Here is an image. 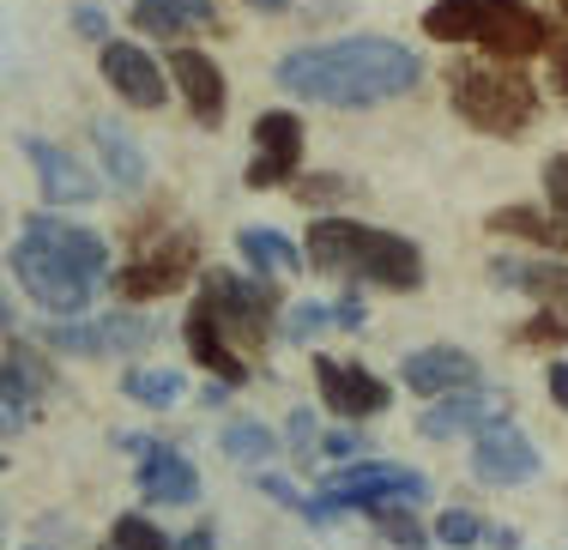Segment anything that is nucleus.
Returning <instances> with one entry per match:
<instances>
[{"label": "nucleus", "mask_w": 568, "mask_h": 550, "mask_svg": "<svg viewBox=\"0 0 568 550\" xmlns=\"http://www.w3.org/2000/svg\"><path fill=\"white\" fill-rule=\"evenodd\" d=\"M273 79L284 98L327 103V110H375L417 91L424 61L394 37H333V43H303L278 55Z\"/></svg>", "instance_id": "f257e3e1"}, {"label": "nucleus", "mask_w": 568, "mask_h": 550, "mask_svg": "<svg viewBox=\"0 0 568 550\" xmlns=\"http://www.w3.org/2000/svg\"><path fill=\"white\" fill-rule=\"evenodd\" d=\"M303 248L333 278H363V285L382 291H424V248L412 236L375 231L363 218H315Z\"/></svg>", "instance_id": "f03ea898"}, {"label": "nucleus", "mask_w": 568, "mask_h": 550, "mask_svg": "<svg viewBox=\"0 0 568 550\" xmlns=\"http://www.w3.org/2000/svg\"><path fill=\"white\" fill-rule=\"evenodd\" d=\"M424 37L429 43L484 49V55H496V61H532L557 43V37H550V19L532 0H436V7L424 12Z\"/></svg>", "instance_id": "7ed1b4c3"}, {"label": "nucleus", "mask_w": 568, "mask_h": 550, "mask_svg": "<svg viewBox=\"0 0 568 550\" xmlns=\"http://www.w3.org/2000/svg\"><path fill=\"white\" fill-rule=\"evenodd\" d=\"M448 103L466 128L490 140H520L538 122V85L520 73V61H454L448 67Z\"/></svg>", "instance_id": "20e7f679"}, {"label": "nucleus", "mask_w": 568, "mask_h": 550, "mask_svg": "<svg viewBox=\"0 0 568 550\" xmlns=\"http://www.w3.org/2000/svg\"><path fill=\"white\" fill-rule=\"evenodd\" d=\"M12 278H19V291L37 308H49V315H79V308L91 303V278L79 273L73 261H61V254L31 231H19V243H12Z\"/></svg>", "instance_id": "39448f33"}, {"label": "nucleus", "mask_w": 568, "mask_h": 550, "mask_svg": "<svg viewBox=\"0 0 568 550\" xmlns=\"http://www.w3.org/2000/svg\"><path fill=\"white\" fill-rule=\"evenodd\" d=\"M200 297L212 303L219 327H224L236 345H266V339H273L278 291L266 285V278H242V273H224V266H212V273L200 278Z\"/></svg>", "instance_id": "423d86ee"}, {"label": "nucleus", "mask_w": 568, "mask_h": 550, "mask_svg": "<svg viewBox=\"0 0 568 550\" xmlns=\"http://www.w3.org/2000/svg\"><path fill=\"white\" fill-rule=\"evenodd\" d=\"M429 485L424 472L412 466H387V460H363V466H345V472L327 478V502L333 508H387V502H424Z\"/></svg>", "instance_id": "0eeeda50"}, {"label": "nucleus", "mask_w": 568, "mask_h": 550, "mask_svg": "<svg viewBox=\"0 0 568 550\" xmlns=\"http://www.w3.org/2000/svg\"><path fill=\"white\" fill-rule=\"evenodd\" d=\"M194 266H200L194 236H164V243H152L133 266H121L115 291L128 303H158V297H170V291H182L187 278H194Z\"/></svg>", "instance_id": "6e6552de"}, {"label": "nucleus", "mask_w": 568, "mask_h": 550, "mask_svg": "<svg viewBox=\"0 0 568 550\" xmlns=\"http://www.w3.org/2000/svg\"><path fill=\"white\" fill-rule=\"evenodd\" d=\"M303 115L296 110H261L254 115V164L248 187H291L303 176Z\"/></svg>", "instance_id": "1a4fd4ad"}, {"label": "nucleus", "mask_w": 568, "mask_h": 550, "mask_svg": "<svg viewBox=\"0 0 568 550\" xmlns=\"http://www.w3.org/2000/svg\"><path fill=\"white\" fill-rule=\"evenodd\" d=\"M98 67H103V85H110L128 110H164L170 103V79H164V67L152 61L145 43L110 37V43H98Z\"/></svg>", "instance_id": "9d476101"}, {"label": "nucleus", "mask_w": 568, "mask_h": 550, "mask_svg": "<svg viewBox=\"0 0 568 550\" xmlns=\"http://www.w3.org/2000/svg\"><path fill=\"white\" fill-rule=\"evenodd\" d=\"M158 333L145 315H98V320H67V327H49V352L67 357H133L145 352Z\"/></svg>", "instance_id": "9b49d317"}, {"label": "nucleus", "mask_w": 568, "mask_h": 550, "mask_svg": "<svg viewBox=\"0 0 568 550\" xmlns=\"http://www.w3.org/2000/svg\"><path fill=\"white\" fill-rule=\"evenodd\" d=\"M315 381H321V406L345 424H363V418H382L394 406V387L382 375H369L363 364H339V357H315Z\"/></svg>", "instance_id": "f8f14e48"}, {"label": "nucleus", "mask_w": 568, "mask_h": 550, "mask_svg": "<svg viewBox=\"0 0 568 550\" xmlns=\"http://www.w3.org/2000/svg\"><path fill=\"white\" fill-rule=\"evenodd\" d=\"M19 152L31 157V170H37V187H43V200L49 206H91L98 200V176H91L85 164H79L73 152H61L55 140H43V133H24L19 140Z\"/></svg>", "instance_id": "ddd939ff"}, {"label": "nucleus", "mask_w": 568, "mask_h": 550, "mask_svg": "<svg viewBox=\"0 0 568 550\" xmlns=\"http://www.w3.org/2000/svg\"><path fill=\"white\" fill-rule=\"evenodd\" d=\"M170 79L175 91H182L187 115H194L200 128H224V110H230V85H224V67L206 55V49H175L170 55Z\"/></svg>", "instance_id": "4468645a"}, {"label": "nucleus", "mask_w": 568, "mask_h": 550, "mask_svg": "<svg viewBox=\"0 0 568 550\" xmlns=\"http://www.w3.org/2000/svg\"><path fill=\"white\" fill-rule=\"evenodd\" d=\"M508 399L490 394V387H466V394H442L424 406V418H417V436L429 441H448V436H471V429H490L503 424Z\"/></svg>", "instance_id": "2eb2a0df"}, {"label": "nucleus", "mask_w": 568, "mask_h": 550, "mask_svg": "<svg viewBox=\"0 0 568 550\" xmlns=\"http://www.w3.org/2000/svg\"><path fill=\"white\" fill-rule=\"evenodd\" d=\"M399 381L412 387V394H424V399L466 394V387H478V357L459 352V345H424V352L405 357Z\"/></svg>", "instance_id": "dca6fc26"}, {"label": "nucleus", "mask_w": 568, "mask_h": 550, "mask_svg": "<svg viewBox=\"0 0 568 550\" xmlns=\"http://www.w3.org/2000/svg\"><path fill=\"white\" fill-rule=\"evenodd\" d=\"M471 472H478L484 485H526V478L538 472V448L514 424H490L471 441Z\"/></svg>", "instance_id": "f3484780"}, {"label": "nucleus", "mask_w": 568, "mask_h": 550, "mask_svg": "<svg viewBox=\"0 0 568 550\" xmlns=\"http://www.w3.org/2000/svg\"><path fill=\"white\" fill-rule=\"evenodd\" d=\"M55 387V375L43 369V357L31 352L24 339L7 345V375H0V418H7V436H19L31 424V406Z\"/></svg>", "instance_id": "a211bd4d"}, {"label": "nucleus", "mask_w": 568, "mask_h": 550, "mask_svg": "<svg viewBox=\"0 0 568 550\" xmlns=\"http://www.w3.org/2000/svg\"><path fill=\"white\" fill-rule=\"evenodd\" d=\"M19 231H31V236H43L49 248L61 254V261H73L79 273L98 285L103 273H110V243H103L98 231H85V224H73V218H61V212H31V218L19 224Z\"/></svg>", "instance_id": "6ab92c4d"}, {"label": "nucleus", "mask_w": 568, "mask_h": 550, "mask_svg": "<svg viewBox=\"0 0 568 550\" xmlns=\"http://www.w3.org/2000/svg\"><path fill=\"white\" fill-rule=\"evenodd\" d=\"M91 145H98L103 182L121 187V194H140L145 176H152V157H145V145L133 140V133L121 128L115 115H98V122H91Z\"/></svg>", "instance_id": "aec40b11"}, {"label": "nucleus", "mask_w": 568, "mask_h": 550, "mask_svg": "<svg viewBox=\"0 0 568 550\" xmlns=\"http://www.w3.org/2000/svg\"><path fill=\"white\" fill-rule=\"evenodd\" d=\"M182 333H187V357H194L200 369H212V375H219V381H230V387L248 381V357L230 352V333L219 327V315H212L206 297L187 308V327H182Z\"/></svg>", "instance_id": "412c9836"}, {"label": "nucleus", "mask_w": 568, "mask_h": 550, "mask_svg": "<svg viewBox=\"0 0 568 550\" xmlns=\"http://www.w3.org/2000/svg\"><path fill=\"white\" fill-rule=\"evenodd\" d=\"M128 24L140 37L175 43V37H187V31H212V24H219V7H212V0H133Z\"/></svg>", "instance_id": "4be33fe9"}, {"label": "nucleus", "mask_w": 568, "mask_h": 550, "mask_svg": "<svg viewBox=\"0 0 568 550\" xmlns=\"http://www.w3.org/2000/svg\"><path fill=\"white\" fill-rule=\"evenodd\" d=\"M140 490L152 496V502L187 508V502H200V472L170 448V441H152V448H140Z\"/></svg>", "instance_id": "5701e85b"}, {"label": "nucleus", "mask_w": 568, "mask_h": 550, "mask_svg": "<svg viewBox=\"0 0 568 550\" xmlns=\"http://www.w3.org/2000/svg\"><path fill=\"white\" fill-rule=\"evenodd\" d=\"M236 248H242V261H248V273H261V278L315 266V261H308V248H296L284 231H273V224H242V231H236Z\"/></svg>", "instance_id": "b1692460"}, {"label": "nucleus", "mask_w": 568, "mask_h": 550, "mask_svg": "<svg viewBox=\"0 0 568 550\" xmlns=\"http://www.w3.org/2000/svg\"><path fill=\"white\" fill-rule=\"evenodd\" d=\"M490 236H514V243L562 254L568 248V218L562 212H538V206H503V212H490Z\"/></svg>", "instance_id": "393cba45"}, {"label": "nucleus", "mask_w": 568, "mask_h": 550, "mask_svg": "<svg viewBox=\"0 0 568 550\" xmlns=\"http://www.w3.org/2000/svg\"><path fill=\"white\" fill-rule=\"evenodd\" d=\"M496 285H520L532 291L538 303H568V261H490Z\"/></svg>", "instance_id": "a878e982"}, {"label": "nucleus", "mask_w": 568, "mask_h": 550, "mask_svg": "<svg viewBox=\"0 0 568 550\" xmlns=\"http://www.w3.org/2000/svg\"><path fill=\"white\" fill-rule=\"evenodd\" d=\"M128 399L133 406H152V411H170L175 399H182V375L175 369H128Z\"/></svg>", "instance_id": "bb28decb"}, {"label": "nucleus", "mask_w": 568, "mask_h": 550, "mask_svg": "<svg viewBox=\"0 0 568 550\" xmlns=\"http://www.w3.org/2000/svg\"><path fill=\"white\" fill-rule=\"evenodd\" d=\"M103 550H175V544L164 539V527H158L152 515H115L110 544Z\"/></svg>", "instance_id": "cd10ccee"}, {"label": "nucleus", "mask_w": 568, "mask_h": 550, "mask_svg": "<svg viewBox=\"0 0 568 550\" xmlns=\"http://www.w3.org/2000/svg\"><path fill=\"white\" fill-rule=\"evenodd\" d=\"M224 454H230V460H242V466H261L266 454H273V436H266V424L242 418V424L224 429Z\"/></svg>", "instance_id": "c85d7f7f"}, {"label": "nucleus", "mask_w": 568, "mask_h": 550, "mask_svg": "<svg viewBox=\"0 0 568 550\" xmlns=\"http://www.w3.org/2000/svg\"><path fill=\"white\" fill-rule=\"evenodd\" d=\"M520 345H568V303H538V315L520 327Z\"/></svg>", "instance_id": "c756f323"}, {"label": "nucleus", "mask_w": 568, "mask_h": 550, "mask_svg": "<svg viewBox=\"0 0 568 550\" xmlns=\"http://www.w3.org/2000/svg\"><path fill=\"white\" fill-rule=\"evenodd\" d=\"M436 539H442V544H454V550H466V544H478V539H484V520H478V515H466V508H442Z\"/></svg>", "instance_id": "7c9ffc66"}, {"label": "nucleus", "mask_w": 568, "mask_h": 550, "mask_svg": "<svg viewBox=\"0 0 568 550\" xmlns=\"http://www.w3.org/2000/svg\"><path fill=\"white\" fill-rule=\"evenodd\" d=\"M291 194L308 200V206H327V200H345V194H351V182H345V176H296Z\"/></svg>", "instance_id": "2f4dec72"}, {"label": "nucleus", "mask_w": 568, "mask_h": 550, "mask_svg": "<svg viewBox=\"0 0 568 550\" xmlns=\"http://www.w3.org/2000/svg\"><path fill=\"white\" fill-rule=\"evenodd\" d=\"M333 320V308H321V303H296L291 315H284V333H291V339H315L321 327H327Z\"/></svg>", "instance_id": "473e14b6"}, {"label": "nucleus", "mask_w": 568, "mask_h": 550, "mask_svg": "<svg viewBox=\"0 0 568 550\" xmlns=\"http://www.w3.org/2000/svg\"><path fill=\"white\" fill-rule=\"evenodd\" d=\"M73 31L85 37V43H110V12H103L98 0H79V7H73Z\"/></svg>", "instance_id": "72a5a7b5"}, {"label": "nucleus", "mask_w": 568, "mask_h": 550, "mask_svg": "<svg viewBox=\"0 0 568 550\" xmlns=\"http://www.w3.org/2000/svg\"><path fill=\"white\" fill-rule=\"evenodd\" d=\"M545 200H550V212H562V218H568V152L545 157Z\"/></svg>", "instance_id": "f704fd0d"}, {"label": "nucleus", "mask_w": 568, "mask_h": 550, "mask_svg": "<svg viewBox=\"0 0 568 550\" xmlns=\"http://www.w3.org/2000/svg\"><path fill=\"white\" fill-rule=\"evenodd\" d=\"M545 67H550V91L568 98V37H557V43L545 49Z\"/></svg>", "instance_id": "c9c22d12"}, {"label": "nucleus", "mask_w": 568, "mask_h": 550, "mask_svg": "<svg viewBox=\"0 0 568 550\" xmlns=\"http://www.w3.org/2000/svg\"><path fill=\"white\" fill-rule=\"evenodd\" d=\"M291 448L296 454L315 448V418H308V411H291Z\"/></svg>", "instance_id": "e433bc0d"}, {"label": "nucleus", "mask_w": 568, "mask_h": 550, "mask_svg": "<svg viewBox=\"0 0 568 550\" xmlns=\"http://www.w3.org/2000/svg\"><path fill=\"white\" fill-rule=\"evenodd\" d=\"M357 448H363V436H351V429H333V436H327V454H333V460H351Z\"/></svg>", "instance_id": "4c0bfd02"}, {"label": "nucleus", "mask_w": 568, "mask_h": 550, "mask_svg": "<svg viewBox=\"0 0 568 550\" xmlns=\"http://www.w3.org/2000/svg\"><path fill=\"white\" fill-rule=\"evenodd\" d=\"M333 320H339V327H363V303H357V297H345L339 308H333Z\"/></svg>", "instance_id": "58836bf2"}, {"label": "nucleus", "mask_w": 568, "mask_h": 550, "mask_svg": "<svg viewBox=\"0 0 568 550\" xmlns=\"http://www.w3.org/2000/svg\"><path fill=\"white\" fill-rule=\"evenodd\" d=\"M550 394H557V406L568 411V364H557V369H550Z\"/></svg>", "instance_id": "ea45409f"}, {"label": "nucleus", "mask_w": 568, "mask_h": 550, "mask_svg": "<svg viewBox=\"0 0 568 550\" xmlns=\"http://www.w3.org/2000/svg\"><path fill=\"white\" fill-rule=\"evenodd\" d=\"M175 550H219V539H212V532H206V527H200V532H187V539H182V544H175Z\"/></svg>", "instance_id": "a19ab883"}, {"label": "nucleus", "mask_w": 568, "mask_h": 550, "mask_svg": "<svg viewBox=\"0 0 568 550\" xmlns=\"http://www.w3.org/2000/svg\"><path fill=\"white\" fill-rule=\"evenodd\" d=\"M254 12H266V19H284V12H291V0H248Z\"/></svg>", "instance_id": "79ce46f5"}, {"label": "nucleus", "mask_w": 568, "mask_h": 550, "mask_svg": "<svg viewBox=\"0 0 568 550\" xmlns=\"http://www.w3.org/2000/svg\"><path fill=\"white\" fill-rule=\"evenodd\" d=\"M557 12H562V19H568V0H557Z\"/></svg>", "instance_id": "37998d69"}, {"label": "nucleus", "mask_w": 568, "mask_h": 550, "mask_svg": "<svg viewBox=\"0 0 568 550\" xmlns=\"http://www.w3.org/2000/svg\"><path fill=\"white\" fill-rule=\"evenodd\" d=\"M31 550H49V544H31Z\"/></svg>", "instance_id": "c03bdc74"}]
</instances>
